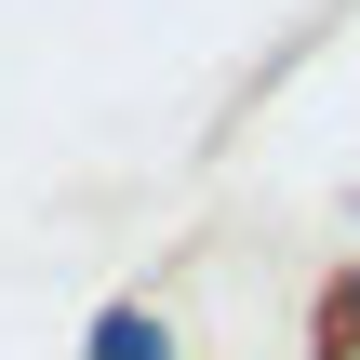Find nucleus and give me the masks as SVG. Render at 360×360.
Here are the masks:
<instances>
[{
    "mask_svg": "<svg viewBox=\"0 0 360 360\" xmlns=\"http://www.w3.org/2000/svg\"><path fill=\"white\" fill-rule=\"evenodd\" d=\"M80 360H174V321H160V307H107V321L80 334Z\"/></svg>",
    "mask_w": 360,
    "mask_h": 360,
    "instance_id": "nucleus-1",
    "label": "nucleus"
},
{
    "mask_svg": "<svg viewBox=\"0 0 360 360\" xmlns=\"http://www.w3.org/2000/svg\"><path fill=\"white\" fill-rule=\"evenodd\" d=\"M307 360H360V267L321 281V321H307Z\"/></svg>",
    "mask_w": 360,
    "mask_h": 360,
    "instance_id": "nucleus-2",
    "label": "nucleus"
}]
</instances>
